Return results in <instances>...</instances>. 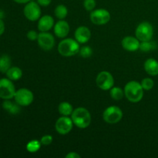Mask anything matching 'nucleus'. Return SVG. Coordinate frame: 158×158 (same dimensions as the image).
<instances>
[{
	"label": "nucleus",
	"mask_w": 158,
	"mask_h": 158,
	"mask_svg": "<svg viewBox=\"0 0 158 158\" xmlns=\"http://www.w3.org/2000/svg\"><path fill=\"white\" fill-rule=\"evenodd\" d=\"M51 2H52V0H37L38 4L40 6H43V7L49 6L51 4Z\"/></svg>",
	"instance_id": "nucleus-31"
},
{
	"label": "nucleus",
	"mask_w": 158,
	"mask_h": 158,
	"mask_svg": "<svg viewBox=\"0 0 158 158\" xmlns=\"http://www.w3.org/2000/svg\"><path fill=\"white\" fill-rule=\"evenodd\" d=\"M73 125V122L71 117L61 116L56 122L55 128L58 134L61 135H66L72 131Z\"/></svg>",
	"instance_id": "nucleus-11"
},
{
	"label": "nucleus",
	"mask_w": 158,
	"mask_h": 158,
	"mask_svg": "<svg viewBox=\"0 0 158 158\" xmlns=\"http://www.w3.org/2000/svg\"><path fill=\"white\" fill-rule=\"evenodd\" d=\"M3 17V12L0 11V19H2Z\"/></svg>",
	"instance_id": "nucleus-35"
},
{
	"label": "nucleus",
	"mask_w": 158,
	"mask_h": 158,
	"mask_svg": "<svg viewBox=\"0 0 158 158\" xmlns=\"http://www.w3.org/2000/svg\"><path fill=\"white\" fill-rule=\"evenodd\" d=\"M54 25H55L54 19L51 15H45L40 18L37 27L40 32H49L51 29L53 28Z\"/></svg>",
	"instance_id": "nucleus-16"
},
{
	"label": "nucleus",
	"mask_w": 158,
	"mask_h": 158,
	"mask_svg": "<svg viewBox=\"0 0 158 158\" xmlns=\"http://www.w3.org/2000/svg\"><path fill=\"white\" fill-rule=\"evenodd\" d=\"M3 108L8 112L12 114H17L20 112V106L18 103H14L12 102L9 101V100H6V101L3 102L2 104Z\"/></svg>",
	"instance_id": "nucleus-20"
},
{
	"label": "nucleus",
	"mask_w": 158,
	"mask_h": 158,
	"mask_svg": "<svg viewBox=\"0 0 158 158\" xmlns=\"http://www.w3.org/2000/svg\"><path fill=\"white\" fill-rule=\"evenodd\" d=\"M41 146L42 143L40 140L39 141L37 140H32L26 144V150L29 153H36L37 151H40Z\"/></svg>",
	"instance_id": "nucleus-24"
},
{
	"label": "nucleus",
	"mask_w": 158,
	"mask_h": 158,
	"mask_svg": "<svg viewBox=\"0 0 158 158\" xmlns=\"http://www.w3.org/2000/svg\"><path fill=\"white\" fill-rule=\"evenodd\" d=\"M5 31V24L2 20L0 19V35H2Z\"/></svg>",
	"instance_id": "nucleus-33"
},
{
	"label": "nucleus",
	"mask_w": 158,
	"mask_h": 158,
	"mask_svg": "<svg viewBox=\"0 0 158 158\" xmlns=\"http://www.w3.org/2000/svg\"><path fill=\"white\" fill-rule=\"evenodd\" d=\"M15 103L21 106H29L34 100V95L32 91L26 88H21L15 91Z\"/></svg>",
	"instance_id": "nucleus-9"
},
{
	"label": "nucleus",
	"mask_w": 158,
	"mask_h": 158,
	"mask_svg": "<svg viewBox=\"0 0 158 158\" xmlns=\"http://www.w3.org/2000/svg\"><path fill=\"white\" fill-rule=\"evenodd\" d=\"M124 95L131 103H138L143 99V89L141 83L137 81H130L125 85Z\"/></svg>",
	"instance_id": "nucleus-2"
},
{
	"label": "nucleus",
	"mask_w": 158,
	"mask_h": 158,
	"mask_svg": "<svg viewBox=\"0 0 158 158\" xmlns=\"http://www.w3.org/2000/svg\"><path fill=\"white\" fill-rule=\"evenodd\" d=\"M123 111L117 106H110L103 113V119L106 123L115 124L123 118Z\"/></svg>",
	"instance_id": "nucleus-4"
},
{
	"label": "nucleus",
	"mask_w": 158,
	"mask_h": 158,
	"mask_svg": "<svg viewBox=\"0 0 158 158\" xmlns=\"http://www.w3.org/2000/svg\"><path fill=\"white\" fill-rule=\"evenodd\" d=\"M26 35H27L28 40H31V41H35L38 39L39 33L35 30H30L27 32Z\"/></svg>",
	"instance_id": "nucleus-30"
},
{
	"label": "nucleus",
	"mask_w": 158,
	"mask_h": 158,
	"mask_svg": "<svg viewBox=\"0 0 158 158\" xmlns=\"http://www.w3.org/2000/svg\"><path fill=\"white\" fill-rule=\"evenodd\" d=\"M140 41L134 36H126L122 40V47L129 52H134L140 49Z\"/></svg>",
	"instance_id": "nucleus-15"
},
{
	"label": "nucleus",
	"mask_w": 158,
	"mask_h": 158,
	"mask_svg": "<svg viewBox=\"0 0 158 158\" xmlns=\"http://www.w3.org/2000/svg\"><path fill=\"white\" fill-rule=\"evenodd\" d=\"M66 158H80L81 156L79 154H77V152H69V154H67L66 155Z\"/></svg>",
	"instance_id": "nucleus-32"
},
{
	"label": "nucleus",
	"mask_w": 158,
	"mask_h": 158,
	"mask_svg": "<svg viewBox=\"0 0 158 158\" xmlns=\"http://www.w3.org/2000/svg\"><path fill=\"white\" fill-rule=\"evenodd\" d=\"M74 36H75V40L80 44H84V43H86L90 40L91 32L89 28L86 27V26H79L76 29Z\"/></svg>",
	"instance_id": "nucleus-13"
},
{
	"label": "nucleus",
	"mask_w": 158,
	"mask_h": 158,
	"mask_svg": "<svg viewBox=\"0 0 158 158\" xmlns=\"http://www.w3.org/2000/svg\"><path fill=\"white\" fill-rule=\"evenodd\" d=\"M13 1L19 3V4H26V3H28L29 2H30L31 0H13Z\"/></svg>",
	"instance_id": "nucleus-34"
},
{
	"label": "nucleus",
	"mask_w": 158,
	"mask_h": 158,
	"mask_svg": "<svg viewBox=\"0 0 158 158\" xmlns=\"http://www.w3.org/2000/svg\"><path fill=\"white\" fill-rule=\"evenodd\" d=\"M11 58L8 55H2L0 57V72L6 73L11 67Z\"/></svg>",
	"instance_id": "nucleus-21"
},
{
	"label": "nucleus",
	"mask_w": 158,
	"mask_h": 158,
	"mask_svg": "<svg viewBox=\"0 0 158 158\" xmlns=\"http://www.w3.org/2000/svg\"><path fill=\"white\" fill-rule=\"evenodd\" d=\"M54 14L59 19H64L68 15V9L63 4L58 5L54 10Z\"/></svg>",
	"instance_id": "nucleus-23"
},
{
	"label": "nucleus",
	"mask_w": 158,
	"mask_h": 158,
	"mask_svg": "<svg viewBox=\"0 0 158 158\" xmlns=\"http://www.w3.org/2000/svg\"><path fill=\"white\" fill-rule=\"evenodd\" d=\"M69 25L66 21L63 19H60L53 26V31L55 35L58 38L64 39L67 36L69 32Z\"/></svg>",
	"instance_id": "nucleus-14"
},
{
	"label": "nucleus",
	"mask_w": 158,
	"mask_h": 158,
	"mask_svg": "<svg viewBox=\"0 0 158 158\" xmlns=\"http://www.w3.org/2000/svg\"><path fill=\"white\" fill-rule=\"evenodd\" d=\"M37 42L40 47L45 51H49L53 49L56 43L53 35L49 32H40Z\"/></svg>",
	"instance_id": "nucleus-12"
},
{
	"label": "nucleus",
	"mask_w": 158,
	"mask_h": 158,
	"mask_svg": "<svg viewBox=\"0 0 158 158\" xmlns=\"http://www.w3.org/2000/svg\"><path fill=\"white\" fill-rule=\"evenodd\" d=\"M73 110L72 104L69 103V102H62L59 104L58 106V111L60 115L62 116L69 117L73 112Z\"/></svg>",
	"instance_id": "nucleus-18"
},
{
	"label": "nucleus",
	"mask_w": 158,
	"mask_h": 158,
	"mask_svg": "<svg viewBox=\"0 0 158 158\" xmlns=\"http://www.w3.org/2000/svg\"><path fill=\"white\" fill-rule=\"evenodd\" d=\"M144 70L147 73L152 77H155L158 75V62L155 59L149 58L145 61Z\"/></svg>",
	"instance_id": "nucleus-17"
},
{
	"label": "nucleus",
	"mask_w": 158,
	"mask_h": 158,
	"mask_svg": "<svg viewBox=\"0 0 158 158\" xmlns=\"http://www.w3.org/2000/svg\"><path fill=\"white\" fill-rule=\"evenodd\" d=\"M110 13L105 9H97L91 11L89 19L94 24L103 26L107 24L110 20Z\"/></svg>",
	"instance_id": "nucleus-6"
},
{
	"label": "nucleus",
	"mask_w": 158,
	"mask_h": 158,
	"mask_svg": "<svg viewBox=\"0 0 158 158\" xmlns=\"http://www.w3.org/2000/svg\"><path fill=\"white\" fill-rule=\"evenodd\" d=\"M110 95L114 100H120L123 99V97H125L124 90L118 86H114V87L113 86L110 89Z\"/></svg>",
	"instance_id": "nucleus-22"
},
{
	"label": "nucleus",
	"mask_w": 158,
	"mask_h": 158,
	"mask_svg": "<svg viewBox=\"0 0 158 158\" xmlns=\"http://www.w3.org/2000/svg\"><path fill=\"white\" fill-rule=\"evenodd\" d=\"M79 53H80V55L83 58H89V57H90L93 55V49L89 46H83V47L80 49Z\"/></svg>",
	"instance_id": "nucleus-26"
},
{
	"label": "nucleus",
	"mask_w": 158,
	"mask_h": 158,
	"mask_svg": "<svg viewBox=\"0 0 158 158\" xmlns=\"http://www.w3.org/2000/svg\"><path fill=\"white\" fill-rule=\"evenodd\" d=\"M15 88L12 80L9 78L0 80V98L4 100H11L15 94Z\"/></svg>",
	"instance_id": "nucleus-10"
},
{
	"label": "nucleus",
	"mask_w": 158,
	"mask_h": 158,
	"mask_svg": "<svg viewBox=\"0 0 158 158\" xmlns=\"http://www.w3.org/2000/svg\"><path fill=\"white\" fill-rule=\"evenodd\" d=\"M96 5H97L96 0H84L83 1V7L86 11H89V12H91L95 9Z\"/></svg>",
	"instance_id": "nucleus-28"
},
{
	"label": "nucleus",
	"mask_w": 158,
	"mask_h": 158,
	"mask_svg": "<svg viewBox=\"0 0 158 158\" xmlns=\"http://www.w3.org/2000/svg\"><path fill=\"white\" fill-rule=\"evenodd\" d=\"M52 140H53V138H52V136L47 134V135H44L43 137H41L40 142H41L42 145H43V146H49V144L52 143Z\"/></svg>",
	"instance_id": "nucleus-29"
},
{
	"label": "nucleus",
	"mask_w": 158,
	"mask_h": 158,
	"mask_svg": "<svg viewBox=\"0 0 158 158\" xmlns=\"http://www.w3.org/2000/svg\"><path fill=\"white\" fill-rule=\"evenodd\" d=\"M6 73L9 80H15H15H19L23 77V71L20 68L17 67V66L10 67Z\"/></svg>",
	"instance_id": "nucleus-19"
},
{
	"label": "nucleus",
	"mask_w": 158,
	"mask_h": 158,
	"mask_svg": "<svg viewBox=\"0 0 158 158\" xmlns=\"http://www.w3.org/2000/svg\"><path fill=\"white\" fill-rule=\"evenodd\" d=\"M141 86L143 90H151L154 86V80L151 78H144L141 81Z\"/></svg>",
	"instance_id": "nucleus-25"
},
{
	"label": "nucleus",
	"mask_w": 158,
	"mask_h": 158,
	"mask_svg": "<svg viewBox=\"0 0 158 158\" xmlns=\"http://www.w3.org/2000/svg\"><path fill=\"white\" fill-rule=\"evenodd\" d=\"M97 86L102 90H110L114 85V79L108 71H101L96 78Z\"/></svg>",
	"instance_id": "nucleus-7"
},
{
	"label": "nucleus",
	"mask_w": 158,
	"mask_h": 158,
	"mask_svg": "<svg viewBox=\"0 0 158 158\" xmlns=\"http://www.w3.org/2000/svg\"><path fill=\"white\" fill-rule=\"evenodd\" d=\"M80 43L72 38H64L58 45V52L63 56L69 57L80 52Z\"/></svg>",
	"instance_id": "nucleus-3"
},
{
	"label": "nucleus",
	"mask_w": 158,
	"mask_h": 158,
	"mask_svg": "<svg viewBox=\"0 0 158 158\" xmlns=\"http://www.w3.org/2000/svg\"><path fill=\"white\" fill-rule=\"evenodd\" d=\"M23 13L26 18L29 21L35 22L40 19L41 17V8L37 2L30 1L25 6Z\"/></svg>",
	"instance_id": "nucleus-8"
},
{
	"label": "nucleus",
	"mask_w": 158,
	"mask_h": 158,
	"mask_svg": "<svg viewBox=\"0 0 158 158\" xmlns=\"http://www.w3.org/2000/svg\"><path fill=\"white\" fill-rule=\"evenodd\" d=\"M154 49V44L151 41H143L140 42V50L143 52H149Z\"/></svg>",
	"instance_id": "nucleus-27"
},
{
	"label": "nucleus",
	"mask_w": 158,
	"mask_h": 158,
	"mask_svg": "<svg viewBox=\"0 0 158 158\" xmlns=\"http://www.w3.org/2000/svg\"><path fill=\"white\" fill-rule=\"evenodd\" d=\"M73 124L80 129H86L92 121L90 113L85 107H77L73 110L70 116Z\"/></svg>",
	"instance_id": "nucleus-1"
},
{
	"label": "nucleus",
	"mask_w": 158,
	"mask_h": 158,
	"mask_svg": "<svg viewBox=\"0 0 158 158\" xmlns=\"http://www.w3.org/2000/svg\"><path fill=\"white\" fill-rule=\"evenodd\" d=\"M135 35L140 42L151 41L154 35L153 26L148 22H142L137 26Z\"/></svg>",
	"instance_id": "nucleus-5"
}]
</instances>
